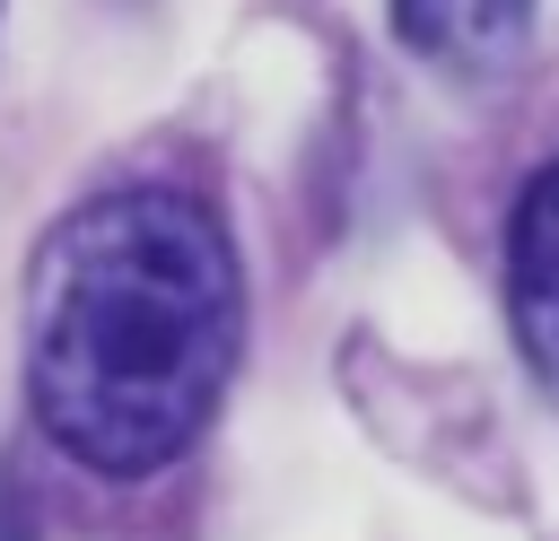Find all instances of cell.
<instances>
[{
  "mask_svg": "<svg viewBox=\"0 0 559 541\" xmlns=\"http://www.w3.org/2000/svg\"><path fill=\"white\" fill-rule=\"evenodd\" d=\"M245 349V270L210 201L122 183L44 227L26 262V401L105 480L192 454Z\"/></svg>",
  "mask_w": 559,
  "mask_h": 541,
  "instance_id": "cell-1",
  "label": "cell"
},
{
  "mask_svg": "<svg viewBox=\"0 0 559 541\" xmlns=\"http://www.w3.org/2000/svg\"><path fill=\"white\" fill-rule=\"evenodd\" d=\"M524 26H533V0H393L402 52L454 79H498L524 52Z\"/></svg>",
  "mask_w": 559,
  "mask_h": 541,
  "instance_id": "cell-2",
  "label": "cell"
},
{
  "mask_svg": "<svg viewBox=\"0 0 559 541\" xmlns=\"http://www.w3.org/2000/svg\"><path fill=\"white\" fill-rule=\"evenodd\" d=\"M507 305H515V340L559 384V166H542L524 183V201H515V227H507Z\"/></svg>",
  "mask_w": 559,
  "mask_h": 541,
  "instance_id": "cell-3",
  "label": "cell"
}]
</instances>
